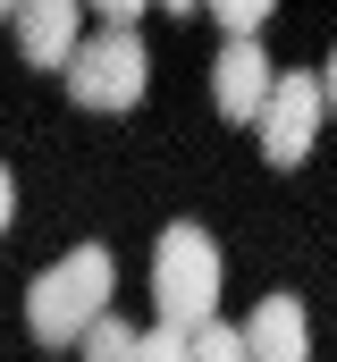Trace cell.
<instances>
[{
  "instance_id": "6da1fadb",
  "label": "cell",
  "mask_w": 337,
  "mask_h": 362,
  "mask_svg": "<svg viewBox=\"0 0 337 362\" xmlns=\"http://www.w3.org/2000/svg\"><path fill=\"white\" fill-rule=\"evenodd\" d=\"M110 286H118L110 245H76L68 262H51V270L25 286V329H34L42 346H76L84 320H101V312H110Z\"/></svg>"
},
{
  "instance_id": "7a4b0ae2",
  "label": "cell",
  "mask_w": 337,
  "mask_h": 362,
  "mask_svg": "<svg viewBox=\"0 0 337 362\" xmlns=\"http://www.w3.org/2000/svg\"><path fill=\"white\" fill-rule=\"evenodd\" d=\"M219 245L194 228V219H177L161 228V253H152V303H161V329H202V320H219Z\"/></svg>"
},
{
  "instance_id": "3957f363",
  "label": "cell",
  "mask_w": 337,
  "mask_h": 362,
  "mask_svg": "<svg viewBox=\"0 0 337 362\" xmlns=\"http://www.w3.org/2000/svg\"><path fill=\"white\" fill-rule=\"evenodd\" d=\"M59 68H68V93H76L84 110H135V101H144V85H152V59H144L135 25H110V34L76 42Z\"/></svg>"
},
{
  "instance_id": "277c9868",
  "label": "cell",
  "mask_w": 337,
  "mask_h": 362,
  "mask_svg": "<svg viewBox=\"0 0 337 362\" xmlns=\"http://www.w3.org/2000/svg\"><path fill=\"white\" fill-rule=\"evenodd\" d=\"M321 110H329V76H270L261 93V110H253V127H261V160L270 169H304L312 160V144H321Z\"/></svg>"
},
{
  "instance_id": "5b68a950",
  "label": "cell",
  "mask_w": 337,
  "mask_h": 362,
  "mask_svg": "<svg viewBox=\"0 0 337 362\" xmlns=\"http://www.w3.org/2000/svg\"><path fill=\"white\" fill-rule=\"evenodd\" d=\"M8 25H17L25 68H59V59L84 42V0H17Z\"/></svg>"
},
{
  "instance_id": "8992f818",
  "label": "cell",
  "mask_w": 337,
  "mask_h": 362,
  "mask_svg": "<svg viewBox=\"0 0 337 362\" xmlns=\"http://www.w3.org/2000/svg\"><path fill=\"white\" fill-rule=\"evenodd\" d=\"M236 337H245V362H312V320L295 295H261Z\"/></svg>"
},
{
  "instance_id": "52a82bcc",
  "label": "cell",
  "mask_w": 337,
  "mask_h": 362,
  "mask_svg": "<svg viewBox=\"0 0 337 362\" xmlns=\"http://www.w3.org/2000/svg\"><path fill=\"white\" fill-rule=\"evenodd\" d=\"M261 93H270V51H261L253 34H228V51H219V68H211V101H219V118H245V127H253Z\"/></svg>"
},
{
  "instance_id": "ba28073f",
  "label": "cell",
  "mask_w": 337,
  "mask_h": 362,
  "mask_svg": "<svg viewBox=\"0 0 337 362\" xmlns=\"http://www.w3.org/2000/svg\"><path fill=\"white\" fill-rule=\"evenodd\" d=\"M76 346H84V362H127V354H135V329L101 312V320H84V329H76Z\"/></svg>"
},
{
  "instance_id": "9c48e42d",
  "label": "cell",
  "mask_w": 337,
  "mask_h": 362,
  "mask_svg": "<svg viewBox=\"0 0 337 362\" xmlns=\"http://www.w3.org/2000/svg\"><path fill=\"white\" fill-rule=\"evenodd\" d=\"M185 362H245V337H236L228 320H202V329L185 337Z\"/></svg>"
},
{
  "instance_id": "30bf717a",
  "label": "cell",
  "mask_w": 337,
  "mask_h": 362,
  "mask_svg": "<svg viewBox=\"0 0 337 362\" xmlns=\"http://www.w3.org/2000/svg\"><path fill=\"white\" fill-rule=\"evenodd\" d=\"M202 8H211V17H219L228 34H253V25H261V17H270L278 0H202Z\"/></svg>"
},
{
  "instance_id": "8fae6325",
  "label": "cell",
  "mask_w": 337,
  "mask_h": 362,
  "mask_svg": "<svg viewBox=\"0 0 337 362\" xmlns=\"http://www.w3.org/2000/svg\"><path fill=\"white\" fill-rule=\"evenodd\" d=\"M127 362H185V329H144Z\"/></svg>"
},
{
  "instance_id": "7c38bea8",
  "label": "cell",
  "mask_w": 337,
  "mask_h": 362,
  "mask_svg": "<svg viewBox=\"0 0 337 362\" xmlns=\"http://www.w3.org/2000/svg\"><path fill=\"white\" fill-rule=\"evenodd\" d=\"M84 8H101L110 25H135V17H144V0H84Z\"/></svg>"
},
{
  "instance_id": "4fadbf2b",
  "label": "cell",
  "mask_w": 337,
  "mask_h": 362,
  "mask_svg": "<svg viewBox=\"0 0 337 362\" xmlns=\"http://www.w3.org/2000/svg\"><path fill=\"white\" fill-rule=\"evenodd\" d=\"M8 219H17V177L0 169V236H8Z\"/></svg>"
},
{
  "instance_id": "5bb4252c",
  "label": "cell",
  "mask_w": 337,
  "mask_h": 362,
  "mask_svg": "<svg viewBox=\"0 0 337 362\" xmlns=\"http://www.w3.org/2000/svg\"><path fill=\"white\" fill-rule=\"evenodd\" d=\"M161 8H177V17H194V8H202V0H161Z\"/></svg>"
},
{
  "instance_id": "9a60e30c",
  "label": "cell",
  "mask_w": 337,
  "mask_h": 362,
  "mask_svg": "<svg viewBox=\"0 0 337 362\" xmlns=\"http://www.w3.org/2000/svg\"><path fill=\"white\" fill-rule=\"evenodd\" d=\"M8 8H17V0H0V17H8Z\"/></svg>"
}]
</instances>
